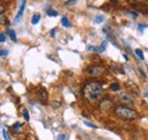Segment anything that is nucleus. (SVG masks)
Listing matches in <instances>:
<instances>
[{"instance_id": "f257e3e1", "label": "nucleus", "mask_w": 148, "mask_h": 140, "mask_svg": "<svg viewBox=\"0 0 148 140\" xmlns=\"http://www.w3.org/2000/svg\"><path fill=\"white\" fill-rule=\"evenodd\" d=\"M104 92L105 91H104L103 84L98 81H89L83 87V96L89 102L98 100L104 95Z\"/></svg>"}, {"instance_id": "f03ea898", "label": "nucleus", "mask_w": 148, "mask_h": 140, "mask_svg": "<svg viewBox=\"0 0 148 140\" xmlns=\"http://www.w3.org/2000/svg\"><path fill=\"white\" fill-rule=\"evenodd\" d=\"M114 112L120 119H122L124 121H132V120H136L138 117V113L134 109H132L125 105H117L115 107Z\"/></svg>"}, {"instance_id": "7ed1b4c3", "label": "nucleus", "mask_w": 148, "mask_h": 140, "mask_svg": "<svg viewBox=\"0 0 148 140\" xmlns=\"http://www.w3.org/2000/svg\"><path fill=\"white\" fill-rule=\"evenodd\" d=\"M86 73L89 76H92V78L99 76V75L105 73V66H103V65H91L86 70Z\"/></svg>"}, {"instance_id": "20e7f679", "label": "nucleus", "mask_w": 148, "mask_h": 140, "mask_svg": "<svg viewBox=\"0 0 148 140\" xmlns=\"http://www.w3.org/2000/svg\"><path fill=\"white\" fill-rule=\"evenodd\" d=\"M117 99L122 104H124V105H131V104H133L132 96L130 95L129 92H127V91H119L117 92Z\"/></svg>"}, {"instance_id": "39448f33", "label": "nucleus", "mask_w": 148, "mask_h": 140, "mask_svg": "<svg viewBox=\"0 0 148 140\" xmlns=\"http://www.w3.org/2000/svg\"><path fill=\"white\" fill-rule=\"evenodd\" d=\"M25 6H26V0H22L21 7H19L18 12H17V15H16L15 21H14V23H15V24H16V23H18L19 21L22 19V17H23V14H24V10H25Z\"/></svg>"}, {"instance_id": "423d86ee", "label": "nucleus", "mask_w": 148, "mask_h": 140, "mask_svg": "<svg viewBox=\"0 0 148 140\" xmlns=\"http://www.w3.org/2000/svg\"><path fill=\"white\" fill-rule=\"evenodd\" d=\"M112 106H113L112 100L110 99V98H106V99H104V100H101V102H100V104H99V108H100L101 110H105V109H110Z\"/></svg>"}, {"instance_id": "0eeeda50", "label": "nucleus", "mask_w": 148, "mask_h": 140, "mask_svg": "<svg viewBox=\"0 0 148 140\" xmlns=\"http://www.w3.org/2000/svg\"><path fill=\"white\" fill-rule=\"evenodd\" d=\"M39 99L42 104H46L47 100H48V92L46 89H41L40 92H39Z\"/></svg>"}, {"instance_id": "6e6552de", "label": "nucleus", "mask_w": 148, "mask_h": 140, "mask_svg": "<svg viewBox=\"0 0 148 140\" xmlns=\"http://www.w3.org/2000/svg\"><path fill=\"white\" fill-rule=\"evenodd\" d=\"M62 25H63L64 27L69 29V27H71V25H72V24H71V22H70V19H69V18L64 16V17L62 18Z\"/></svg>"}, {"instance_id": "1a4fd4ad", "label": "nucleus", "mask_w": 148, "mask_h": 140, "mask_svg": "<svg viewBox=\"0 0 148 140\" xmlns=\"http://www.w3.org/2000/svg\"><path fill=\"white\" fill-rule=\"evenodd\" d=\"M47 15L51 16V17H56V16H58V13L56 12L55 9H53V8H48L47 9Z\"/></svg>"}, {"instance_id": "9d476101", "label": "nucleus", "mask_w": 148, "mask_h": 140, "mask_svg": "<svg viewBox=\"0 0 148 140\" xmlns=\"http://www.w3.org/2000/svg\"><path fill=\"white\" fill-rule=\"evenodd\" d=\"M7 33H8V35L10 36V39L13 40V41H17V38H16V33L13 31V30H10V29H8L7 30Z\"/></svg>"}, {"instance_id": "9b49d317", "label": "nucleus", "mask_w": 148, "mask_h": 140, "mask_svg": "<svg viewBox=\"0 0 148 140\" xmlns=\"http://www.w3.org/2000/svg\"><path fill=\"white\" fill-rule=\"evenodd\" d=\"M40 15L39 14H34L33 16H32V19H31V23L33 24V25H37L38 23H39V21H40Z\"/></svg>"}, {"instance_id": "f8f14e48", "label": "nucleus", "mask_w": 148, "mask_h": 140, "mask_svg": "<svg viewBox=\"0 0 148 140\" xmlns=\"http://www.w3.org/2000/svg\"><path fill=\"white\" fill-rule=\"evenodd\" d=\"M110 88H111L112 91H119V89H120V84H119L117 82H113Z\"/></svg>"}, {"instance_id": "ddd939ff", "label": "nucleus", "mask_w": 148, "mask_h": 140, "mask_svg": "<svg viewBox=\"0 0 148 140\" xmlns=\"http://www.w3.org/2000/svg\"><path fill=\"white\" fill-rule=\"evenodd\" d=\"M22 128H23V125H22V123H15L14 125H13V129H14V131H21L22 130Z\"/></svg>"}, {"instance_id": "4468645a", "label": "nucleus", "mask_w": 148, "mask_h": 140, "mask_svg": "<svg viewBox=\"0 0 148 140\" xmlns=\"http://www.w3.org/2000/svg\"><path fill=\"white\" fill-rule=\"evenodd\" d=\"M136 54H137V56L141 59V60H144L145 59V57H144V54L141 51V49H136Z\"/></svg>"}, {"instance_id": "2eb2a0df", "label": "nucleus", "mask_w": 148, "mask_h": 140, "mask_svg": "<svg viewBox=\"0 0 148 140\" xmlns=\"http://www.w3.org/2000/svg\"><path fill=\"white\" fill-rule=\"evenodd\" d=\"M23 116H24V120H25V121H29V120H30V115H29L27 109H24V110H23Z\"/></svg>"}, {"instance_id": "dca6fc26", "label": "nucleus", "mask_w": 148, "mask_h": 140, "mask_svg": "<svg viewBox=\"0 0 148 140\" xmlns=\"http://www.w3.org/2000/svg\"><path fill=\"white\" fill-rule=\"evenodd\" d=\"M106 45H107V41H104V42L101 43V47H100V48H98V51H99V53L104 51V50L106 49Z\"/></svg>"}, {"instance_id": "f3484780", "label": "nucleus", "mask_w": 148, "mask_h": 140, "mask_svg": "<svg viewBox=\"0 0 148 140\" xmlns=\"http://www.w3.org/2000/svg\"><path fill=\"white\" fill-rule=\"evenodd\" d=\"M2 136H3L5 140H10V138H9V135H8V132H7L5 129L2 130Z\"/></svg>"}, {"instance_id": "a211bd4d", "label": "nucleus", "mask_w": 148, "mask_h": 140, "mask_svg": "<svg viewBox=\"0 0 148 140\" xmlns=\"http://www.w3.org/2000/svg\"><path fill=\"white\" fill-rule=\"evenodd\" d=\"M103 21H104V16L99 15V16H97V17H96V19H95V23H97V24H98V23H101Z\"/></svg>"}, {"instance_id": "6ab92c4d", "label": "nucleus", "mask_w": 148, "mask_h": 140, "mask_svg": "<svg viewBox=\"0 0 148 140\" xmlns=\"http://www.w3.org/2000/svg\"><path fill=\"white\" fill-rule=\"evenodd\" d=\"M8 23V19H7V17H3V16H0V24H7Z\"/></svg>"}, {"instance_id": "aec40b11", "label": "nucleus", "mask_w": 148, "mask_h": 140, "mask_svg": "<svg viewBox=\"0 0 148 140\" xmlns=\"http://www.w3.org/2000/svg\"><path fill=\"white\" fill-rule=\"evenodd\" d=\"M84 124H86L87 126H90V128H92V129H97V126H96L95 124H92V123H89V122H87V121H84Z\"/></svg>"}, {"instance_id": "412c9836", "label": "nucleus", "mask_w": 148, "mask_h": 140, "mask_svg": "<svg viewBox=\"0 0 148 140\" xmlns=\"http://www.w3.org/2000/svg\"><path fill=\"white\" fill-rule=\"evenodd\" d=\"M5 10H6V7L2 3H0V15H2L5 13Z\"/></svg>"}, {"instance_id": "4be33fe9", "label": "nucleus", "mask_w": 148, "mask_h": 140, "mask_svg": "<svg viewBox=\"0 0 148 140\" xmlns=\"http://www.w3.org/2000/svg\"><path fill=\"white\" fill-rule=\"evenodd\" d=\"M6 41V35L5 33H0V42H5Z\"/></svg>"}, {"instance_id": "5701e85b", "label": "nucleus", "mask_w": 148, "mask_h": 140, "mask_svg": "<svg viewBox=\"0 0 148 140\" xmlns=\"http://www.w3.org/2000/svg\"><path fill=\"white\" fill-rule=\"evenodd\" d=\"M76 1H77V0H67L66 3H67V5H74Z\"/></svg>"}, {"instance_id": "b1692460", "label": "nucleus", "mask_w": 148, "mask_h": 140, "mask_svg": "<svg viewBox=\"0 0 148 140\" xmlns=\"http://www.w3.org/2000/svg\"><path fill=\"white\" fill-rule=\"evenodd\" d=\"M7 54H8L7 50H0V57H1V56H6Z\"/></svg>"}, {"instance_id": "393cba45", "label": "nucleus", "mask_w": 148, "mask_h": 140, "mask_svg": "<svg viewBox=\"0 0 148 140\" xmlns=\"http://www.w3.org/2000/svg\"><path fill=\"white\" fill-rule=\"evenodd\" d=\"M55 33H56V30H55V29H54V30H51V32H50V34H51V36H53V38L55 36Z\"/></svg>"}]
</instances>
